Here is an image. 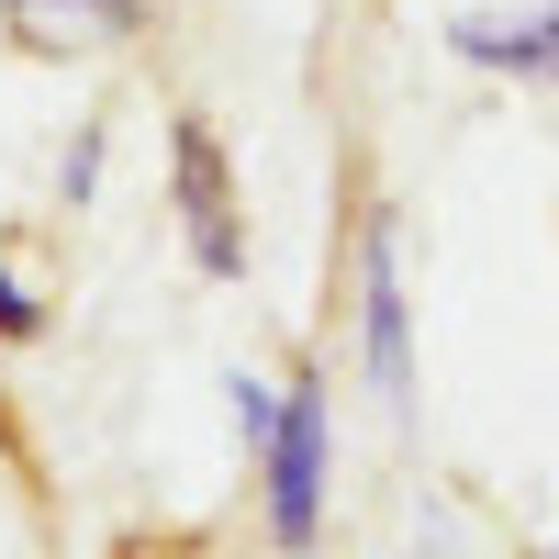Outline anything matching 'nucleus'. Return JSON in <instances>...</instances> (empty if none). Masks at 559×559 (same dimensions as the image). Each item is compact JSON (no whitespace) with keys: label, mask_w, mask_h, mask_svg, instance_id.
<instances>
[{"label":"nucleus","mask_w":559,"mask_h":559,"mask_svg":"<svg viewBox=\"0 0 559 559\" xmlns=\"http://www.w3.org/2000/svg\"><path fill=\"white\" fill-rule=\"evenodd\" d=\"M168 191H179V236H191L202 280H247V213H236V168H224L213 123L179 112L168 123Z\"/></svg>","instance_id":"nucleus-1"},{"label":"nucleus","mask_w":559,"mask_h":559,"mask_svg":"<svg viewBox=\"0 0 559 559\" xmlns=\"http://www.w3.org/2000/svg\"><path fill=\"white\" fill-rule=\"evenodd\" d=\"M258 481H269V537L280 548H313L324 537V381L280 392V426L258 448Z\"/></svg>","instance_id":"nucleus-2"},{"label":"nucleus","mask_w":559,"mask_h":559,"mask_svg":"<svg viewBox=\"0 0 559 559\" xmlns=\"http://www.w3.org/2000/svg\"><path fill=\"white\" fill-rule=\"evenodd\" d=\"M358 347L381 403H414V302H403V224L369 213L358 224Z\"/></svg>","instance_id":"nucleus-3"},{"label":"nucleus","mask_w":559,"mask_h":559,"mask_svg":"<svg viewBox=\"0 0 559 559\" xmlns=\"http://www.w3.org/2000/svg\"><path fill=\"white\" fill-rule=\"evenodd\" d=\"M448 57H471L492 79H559V0H537V12H459Z\"/></svg>","instance_id":"nucleus-4"},{"label":"nucleus","mask_w":559,"mask_h":559,"mask_svg":"<svg viewBox=\"0 0 559 559\" xmlns=\"http://www.w3.org/2000/svg\"><path fill=\"white\" fill-rule=\"evenodd\" d=\"M0 23H12L34 57H79V45L146 34V0H0Z\"/></svg>","instance_id":"nucleus-5"},{"label":"nucleus","mask_w":559,"mask_h":559,"mask_svg":"<svg viewBox=\"0 0 559 559\" xmlns=\"http://www.w3.org/2000/svg\"><path fill=\"white\" fill-rule=\"evenodd\" d=\"M269 426H280V392L236 369V437H247V448H269Z\"/></svg>","instance_id":"nucleus-6"},{"label":"nucleus","mask_w":559,"mask_h":559,"mask_svg":"<svg viewBox=\"0 0 559 559\" xmlns=\"http://www.w3.org/2000/svg\"><path fill=\"white\" fill-rule=\"evenodd\" d=\"M0 336H12V347H34V336H45V302L23 292L12 269H0Z\"/></svg>","instance_id":"nucleus-7"},{"label":"nucleus","mask_w":559,"mask_h":559,"mask_svg":"<svg viewBox=\"0 0 559 559\" xmlns=\"http://www.w3.org/2000/svg\"><path fill=\"white\" fill-rule=\"evenodd\" d=\"M102 191V123H79V146H68V213Z\"/></svg>","instance_id":"nucleus-8"},{"label":"nucleus","mask_w":559,"mask_h":559,"mask_svg":"<svg viewBox=\"0 0 559 559\" xmlns=\"http://www.w3.org/2000/svg\"><path fill=\"white\" fill-rule=\"evenodd\" d=\"M548 559H559V548H548Z\"/></svg>","instance_id":"nucleus-9"}]
</instances>
